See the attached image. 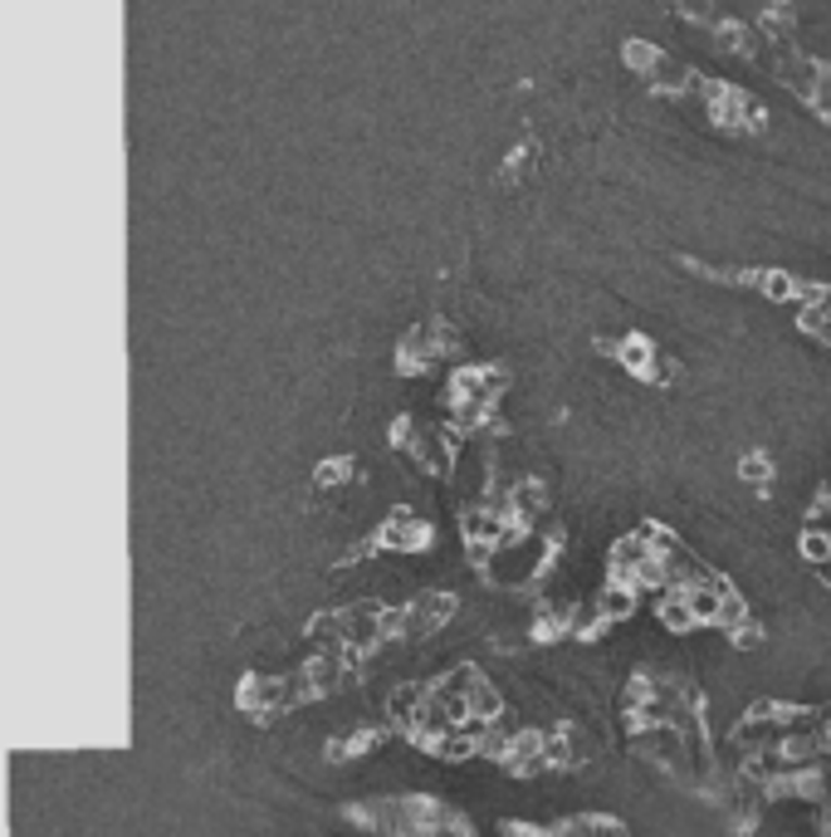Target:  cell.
I'll use <instances>...</instances> for the list:
<instances>
[{
    "label": "cell",
    "instance_id": "6da1fadb",
    "mask_svg": "<svg viewBox=\"0 0 831 837\" xmlns=\"http://www.w3.org/2000/svg\"><path fill=\"white\" fill-rule=\"evenodd\" d=\"M455 612V602L445 598V592H426V598H411L406 608H401V622H396V637L406 641H420V637H436L440 627H445V617Z\"/></svg>",
    "mask_w": 831,
    "mask_h": 837
},
{
    "label": "cell",
    "instance_id": "7a4b0ae2",
    "mask_svg": "<svg viewBox=\"0 0 831 837\" xmlns=\"http://www.w3.org/2000/svg\"><path fill=\"white\" fill-rule=\"evenodd\" d=\"M426 539H430V529L420 520H411V514L387 520V529L377 534V544L381 549H391V553H416V549H426Z\"/></svg>",
    "mask_w": 831,
    "mask_h": 837
},
{
    "label": "cell",
    "instance_id": "3957f363",
    "mask_svg": "<svg viewBox=\"0 0 831 837\" xmlns=\"http://www.w3.org/2000/svg\"><path fill=\"white\" fill-rule=\"evenodd\" d=\"M631 592L635 588H626V583H616V588H606V592H596V612H602V622H616V617H626L631 612Z\"/></svg>",
    "mask_w": 831,
    "mask_h": 837
},
{
    "label": "cell",
    "instance_id": "277c9868",
    "mask_svg": "<svg viewBox=\"0 0 831 837\" xmlns=\"http://www.w3.org/2000/svg\"><path fill=\"white\" fill-rule=\"evenodd\" d=\"M743 475H748L753 485H763V475H768V461H763V455H748V461H743Z\"/></svg>",
    "mask_w": 831,
    "mask_h": 837
}]
</instances>
